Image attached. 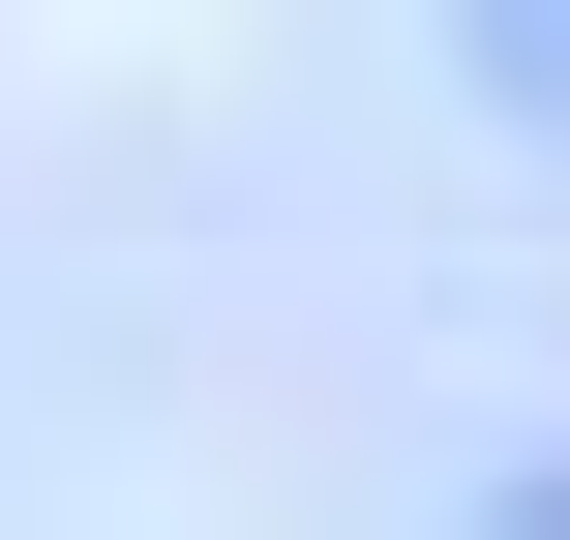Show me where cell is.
I'll return each mask as SVG.
<instances>
[{"label": "cell", "mask_w": 570, "mask_h": 540, "mask_svg": "<svg viewBox=\"0 0 570 540\" xmlns=\"http://www.w3.org/2000/svg\"><path fill=\"white\" fill-rule=\"evenodd\" d=\"M451 60H481L511 120H570V0H451Z\"/></svg>", "instance_id": "cell-1"}]
</instances>
